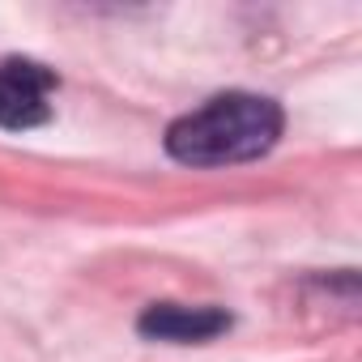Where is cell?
<instances>
[{
	"label": "cell",
	"mask_w": 362,
	"mask_h": 362,
	"mask_svg": "<svg viewBox=\"0 0 362 362\" xmlns=\"http://www.w3.org/2000/svg\"><path fill=\"white\" fill-rule=\"evenodd\" d=\"M281 124V107L264 94H218L166 128V153L188 166L252 162L277 145Z\"/></svg>",
	"instance_id": "cell-1"
},
{
	"label": "cell",
	"mask_w": 362,
	"mask_h": 362,
	"mask_svg": "<svg viewBox=\"0 0 362 362\" xmlns=\"http://www.w3.org/2000/svg\"><path fill=\"white\" fill-rule=\"evenodd\" d=\"M52 90L56 73L35 60H5L0 64V128L26 132L52 119Z\"/></svg>",
	"instance_id": "cell-2"
},
{
	"label": "cell",
	"mask_w": 362,
	"mask_h": 362,
	"mask_svg": "<svg viewBox=\"0 0 362 362\" xmlns=\"http://www.w3.org/2000/svg\"><path fill=\"white\" fill-rule=\"evenodd\" d=\"M141 337L149 341H175V345H197L214 341L230 328V315L222 307H184V303H153L136 320Z\"/></svg>",
	"instance_id": "cell-3"
}]
</instances>
